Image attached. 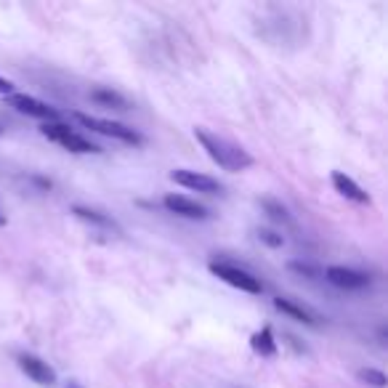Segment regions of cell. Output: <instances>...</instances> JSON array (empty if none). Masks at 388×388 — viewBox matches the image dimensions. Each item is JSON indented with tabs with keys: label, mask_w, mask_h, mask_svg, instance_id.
<instances>
[{
	"label": "cell",
	"mask_w": 388,
	"mask_h": 388,
	"mask_svg": "<svg viewBox=\"0 0 388 388\" xmlns=\"http://www.w3.org/2000/svg\"><path fill=\"white\" fill-rule=\"evenodd\" d=\"M11 93H14V83L6 80V77H0V96L6 99V96H11Z\"/></svg>",
	"instance_id": "18"
},
{
	"label": "cell",
	"mask_w": 388,
	"mask_h": 388,
	"mask_svg": "<svg viewBox=\"0 0 388 388\" xmlns=\"http://www.w3.org/2000/svg\"><path fill=\"white\" fill-rule=\"evenodd\" d=\"M325 277H328L330 284H335L341 290H364V287H370V277L367 274L346 269V266H330L325 271Z\"/></svg>",
	"instance_id": "9"
},
{
	"label": "cell",
	"mask_w": 388,
	"mask_h": 388,
	"mask_svg": "<svg viewBox=\"0 0 388 388\" xmlns=\"http://www.w3.org/2000/svg\"><path fill=\"white\" fill-rule=\"evenodd\" d=\"M250 348H253L258 357H266V359H274L277 357V341H274V332L271 328H261L258 332L250 335Z\"/></svg>",
	"instance_id": "12"
},
{
	"label": "cell",
	"mask_w": 388,
	"mask_h": 388,
	"mask_svg": "<svg viewBox=\"0 0 388 388\" xmlns=\"http://www.w3.org/2000/svg\"><path fill=\"white\" fill-rule=\"evenodd\" d=\"M170 181L184 186V189H192V192H202V194H218L224 189L216 179H210L205 173H197V170H173Z\"/></svg>",
	"instance_id": "7"
},
{
	"label": "cell",
	"mask_w": 388,
	"mask_h": 388,
	"mask_svg": "<svg viewBox=\"0 0 388 388\" xmlns=\"http://www.w3.org/2000/svg\"><path fill=\"white\" fill-rule=\"evenodd\" d=\"M90 102L99 106H112V109H128V102L112 88H93L90 90Z\"/></svg>",
	"instance_id": "13"
},
{
	"label": "cell",
	"mask_w": 388,
	"mask_h": 388,
	"mask_svg": "<svg viewBox=\"0 0 388 388\" xmlns=\"http://www.w3.org/2000/svg\"><path fill=\"white\" fill-rule=\"evenodd\" d=\"M16 362H19V370L27 375L30 380H35L38 386H43V388L56 386V370H54L48 362H43L40 357H35V354H22Z\"/></svg>",
	"instance_id": "5"
},
{
	"label": "cell",
	"mask_w": 388,
	"mask_h": 388,
	"mask_svg": "<svg viewBox=\"0 0 388 388\" xmlns=\"http://www.w3.org/2000/svg\"><path fill=\"white\" fill-rule=\"evenodd\" d=\"M274 309L282 312L284 316H290V319H296V322H303V325H312V328L319 325V322H316V314L309 312L306 306H298L296 300H290V298H274Z\"/></svg>",
	"instance_id": "11"
},
{
	"label": "cell",
	"mask_w": 388,
	"mask_h": 388,
	"mask_svg": "<svg viewBox=\"0 0 388 388\" xmlns=\"http://www.w3.org/2000/svg\"><path fill=\"white\" fill-rule=\"evenodd\" d=\"M75 120L83 125V128H90L96 134L109 136V138H118L122 144H134V147H141L144 138L136 134L134 128L122 125V122H115V120H102V118H90V115H83V112H75Z\"/></svg>",
	"instance_id": "2"
},
{
	"label": "cell",
	"mask_w": 388,
	"mask_h": 388,
	"mask_svg": "<svg viewBox=\"0 0 388 388\" xmlns=\"http://www.w3.org/2000/svg\"><path fill=\"white\" fill-rule=\"evenodd\" d=\"M258 239H261L264 245H269V248H282L284 245L282 234H277V232H271V229H261V232H258Z\"/></svg>",
	"instance_id": "17"
},
{
	"label": "cell",
	"mask_w": 388,
	"mask_h": 388,
	"mask_svg": "<svg viewBox=\"0 0 388 388\" xmlns=\"http://www.w3.org/2000/svg\"><path fill=\"white\" fill-rule=\"evenodd\" d=\"M0 226H6V216L3 213H0Z\"/></svg>",
	"instance_id": "21"
},
{
	"label": "cell",
	"mask_w": 388,
	"mask_h": 388,
	"mask_svg": "<svg viewBox=\"0 0 388 388\" xmlns=\"http://www.w3.org/2000/svg\"><path fill=\"white\" fill-rule=\"evenodd\" d=\"M261 205H264V210L269 213L271 221H280V224H290V213H287V208H284V205H280L277 200H264Z\"/></svg>",
	"instance_id": "16"
},
{
	"label": "cell",
	"mask_w": 388,
	"mask_h": 388,
	"mask_svg": "<svg viewBox=\"0 0 388 388\" xmlns=\"http://www.w3.org/2000/svg\"><path fill=\"white\" fill-rule=\"evenodd\" d=\"M290 269L298 271V274H306V277H316V271L312 266H306V264H290Z\"/></svg>",
	"instance_id": "19"
},
{
	"label": "cell",
	"mask_w": 388,
	"mask_h": 388,
	"mask_svg": "<svg viewBox=\"0 0 388 388\" xmlns=\"http://www.w3.org/2000/svg\"><path fill=\"white\" fill-rule=\"evenodd\" d=\"M332 186H335V192L341 194V197H346V200H351V202H357V205H370V194L364 192L354 179H348L346 173H332Z\"/></svg>",
	"instance_id": "10"
},
{
	"label": "cell",
	"mask_w": 388,
	"mask_h": 388,
	"mask_svg": "<svg viewBox=\"0 0 388 388\" xmlns=\"http://www.w3.org/2000/svg\"><path fill=\"white\" fill-rule=\"evenodd\" d=\"M357 378L364 383V386H373V388H386V375L380 373V370H373V367H364V370H359Z\"/></svg>",
	"instance_id": "15"
},
{
	"label": "cell",
	"mask_w": 388,
	"mask_h": 388,
	"mask_svg": "<svg viewBox=\"0 0 388 388\" xmlns=\"http://www.w3.org/2000/svg\"><path fill=\"white\" fill-rule=\"evenodd\" d=\"M163 205L170 210V213H176V216H181V218H189V221H205V218L210 216L205 205L194 202V200L184 197V194H165Z\"/></svg>",
	"instance_id": "8"
},
{
	"label": "cell",
	"mask_w": 388,
	"mask_h": 388,
	"mask_svg": "<svg viewBox=\"0 0 388 388\" xmlns=\"http://www.w3.org/2000/svg\"><path fill=\"white\" fill-rule=\"evenodd\" d=\"M72 213H75L80 221H86V224H90V226H99V229H118V224H115L109 216L99 213V210H90V208H83V205H75V208H72Z\"/></svg>",
	"instance_id": "14"
},
{
	"label": "cell",
	"mask_w": 388,
	"mask_h": 388,
	"mask_svg": "<svg viewBox=\"0 0 388 388\" xmlns=\"http://www.w3.org/2000/svg\"><path fill=\"white\" fill-rule=\"evenodd\" d=\"M64 388H83V386H80V383H75V380H70V383H67Z\"/></svg>",
	"instance_id": "20"
},
{
	"label": "cell",
	"mask_w": 388,
	"mask_h": 388,
	"mask_svg": "<svg viewBox=\"0 0 388 388\" xmlns=\"http://www.w3.org/2000/svg\"><path fill=\"white\" fill-rule=\"evenodd\" d=\"M210 274H216L218 280H224L226 284H232V287H237L242 293H250V296H258L261 290H264V284L258 277H253L250 271L239 269L234 264H224V261H213L208 266Z\"/></svg>",
	"instance_id": "4"
},
{
	"label": "cell",
	"mask_w": 388,
	"mask_h": 388,
	"mask_svg": "<svg viewBox=\"0 0 388 388\" xmlns=\"http://www.w3.org/2000/svg\"><path fill=\"white\" fill-rule=\"evenodd\" d=\"M194 138L202 144V149L208 152L210 160L218 165V168L229 170V173L248 170V168L253 165V157L242 149V147L232 144V141H226V138H221V136L210 134V131H205V128H194Z\"/></svg>",
	"instance_id": "1"
},
{
	"label": "cell",
	"mask_w": 388,
	"mask_h": 388,
	"mask_svg": "<svg viewBox=\"0 0 388 388\" xmlns=\"http://www.w3.org/2000/svg\"><path fill=\"white\" fill-rule=\"evenodd\" d=\"M40 134H43L48 141L59 144V147H64V149L75 152V154H93V152H102L96 144H90L88 138H83V136L75 134L70 125H61V122H45L43 128H40Z\"/></svg>",
	"instance_id": "3"
},
{
	"label": "cell",
	"mask_w": 388,
	"mask_h": 388,
	"mask_svg": "<svg viewBox=\"0 0 388 388\" xmlns=\"http://www.w3.org/2000/svg\"><path fill=\"white\" fill-rule=\"evenodd\" d=\"M8 106H14L16 112H22V115L48 120V122H54V120L59 118V112H56L54 106H48L45 102H40V99H32L27 93H11V96H8Z\"/></svg>",
	"instance_id": "6"
}]
</instances>
